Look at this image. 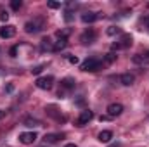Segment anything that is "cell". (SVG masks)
I'll use <instances>...</instances> for the list:
<instances>
[{
	"instance_id": "16",
	"label": "cell",
	"mask_w": 149,
	"mask_h": 147,
	"mask_svg": "<svg viewBox=\"0 0 149 147\" xmlns=\"http://www.w3.org/2000/svg\"><path fill=\"white\" fill-rule=\"evenodd\" d=\"M52 49H54V45H52L50 38H43L42 40V50H52Z\"/></svg>"
},
{
	"instance_id": "7",
	"label": "cell",
	"mask_w": 149,
	"mask_h": 147,
	"mask_svg": "<svg viewBox=\"0 0 149 147\" xmlns=\"http://www.w3.org/2000/svg\"><path fill=\"white\" fill-rule=\"evenodd\" d=\"M37 139H38V135L35 133V132H24V133H21V135H19V142H21V144H24V146L33 144Z\"/></svg>"
},
{
	"instance_id": "12",
	"label": "cell",
	"mask_w": 149,
	"mask_h": 147,
	"mask_svg": "<svg viewBox=\"0 0 149 147\" xmlns=\"http://www.w3.org/2000/svg\"><path fill=\"white\" fill-rule=\"evenodd\" d=\"M97 17H99V16H97V12H85V14H81V23L90 24V23H94Z\"/></svg>"
},
{
	"instance_id": "32",
	"label": "cell",
	"mask_w": 149,
	"mask_h": 147,
	"mask_svg": "<svg viewBox=\"0 0 149 147\" xmlns=\"http://www.w3.org/2000/svg\"><path fill=\"white\" fill-rule=\"evenodd\" d=\"M146 7H148V9H149V2H148V3H146Z\"/></svg>"
},
{
	"instance_id": "3",
	"label": "cell",
	"mask_w": 149,
	"mask_h": 147,
	"mask_svg": "<svg viewBox=\"0 0 149 147\" xmlns=\"http://www.w3.org/2000/svg\"><path fill=\"white\" fill-rule=\"evenodd\" d=\"M37 87L40 88V90H50L52 88V85H54V76H42V78H38L37 81Z\"/></svg>"
},
{
	"instance_id": "21",
	"label": "cell",
	"mask_w": 149,
	"mask_h": 147,
	"mask_svg": "<svg viewBox=\"0 0 149 147\" xmlns=\"http://www.w3.org/2000/svg\"><path fill=\"white\" fill-rule=\"evenodd\" d=\"M47 5H49V9H59V7H61V3H59V2H54V0H50Z\"/></svg>"
},
{
	"instance_id": "11",
	"label": "cell",
	"mask_w": 149,
	"mask_h": 147,
	"mask_svg": "<svg viewBox=\"0 0 149 147\" xmlns=\"http://www.w3.org/2000/svg\"><path fill=\"white\" fill-rule=\"evenodd\" d=\"M97 139H99V142H102V144H108V142L113 139V132H111V130H102V132L97 135Z\"/></svg>"
},
{
	"instance_id": "15",
	"label": "cell",
	"mask_w": 149,
	"mask_h": 147,
	"mask_svg": "<svg viewBox=\"0 0 149 147\" xmlns=\"http://www.w3.org/2000/svg\"><path fill=\"white\" fill-rule=\"evenodd\" d=\"M61 137H63L61 133H47L43 140H45V144H56V142H57Z\"/></svg>"
},
{
	"instance_id": "28",
	"label": "cell",
	"mask_w": 149,
	"mask_h": 147,
	"mask_svg": "<svg viewBox=\"0 0 149 147\" xmlns=\"http://www.w3.org/2000/svg\"><path fill=\"white\" fill-rule=\"evenodd\" d=\"M16 54H17V47H12V49H10V55L16 57Z\"/></svg>"
},
{
	"instance_id": "29",
	"label": "cell",
	"mask_w": 149,
	"mask_h": 147,
	"mask_svg": "<svg viewBox=\"0 0 149 147\" xmlns=\"http://www.w3.org/2000/svg\"><path fill=\"white\" fill-rule=\"evenodd\" d=\"M64 147H78V146H74V144H66Z\"/></svg>"
},
{
	"instance_id": "10",
	"label": "cell",
	"mask_w": 149,
	"mask_h": 147,
	"mask_svg": "<svg viewBox=\"0 0 149 147\" xmlns=\"http://www.w3.org/2000/svg\"><path fill=\"white\" fill-rule=\"evenodd\" d=\"M16 35V28L10 26V24H5L0 28V38H12Z\"/></svg>"
},
{
	"instance_id": "14",
	"label": "cell",
	"mask_w": 149,
	"mask_h": 147,
	"mask_svg": "<svg viewBox=\"0 0 149 147\" xmlns=\"http://www.w3.org/2000/svg\"><path fill=\"white\" fill-rule=\"evenodd\" d=\"M120 81H121V85H125V87H130V85L135 81V76H134V74H130V73H125V74H121Z\"/></svg>"
},
{
	"instance_id": "2",
	"label": "cell",
	"mask_w": 149,
	"mask_h": 147,
	"mask_svg": "<svg viewBox=\"0 0 149 147\" xmlns=\"http://www.w3.org/2000/svg\"><path fill=\"white\" fill-rule=\"evenodd\" d=\"M132 45V35H121V38H120V42H114L113 43V50H121V49H127V47H130Z\"/></svg>"
},
{
	"instance_id": "9",
	"label": "cell",
	"mask_w": 149,
	"mask_h": 147,
	"mask_svg": "<svg viewBox=\"0 0 149 147\" xmlns=\"http://www.w3.org/2000/svg\"><path fill=\"white\" fill-rule=\"evenodd\" d=\"M123 112V106L121 104H118V102H113L108 106V116L109 118H114V116H120Z\"/></svg>"
},
{
	"instance_id": "30",
	"label": "cell",
	"mask_w": 149,
	"mask_h": 147,
	"mask_svg": "<svg viewBox=\"0 0 149 147\" xmlns=\"http://www.w3.org/2000/svg\"><path fill=\"white\" fill-rule=\"evenodd\" d=\"M2 118H3V111H0V119H2Z\"/></svg>"
},
{
	"instance_id": "18",
	"label": "cell",
	"mask_w": 149,
	"mask_h": 147,
	"mask_svg": "<svg viewBox=\"0 0 149 147\" xmlns=\"http://www.w3.org/2000/svg\"><path fill=\"white\" fill-rule=\"evenodd\" d=\"M120 33H121V30H120L118 26H109V28H108V35H109V37H114V35H120Z\"/></svg>"
},
{
	"instance_id": "4",
	"label": "cell",
	"mask_w": 149,
	"mask_h": 147,
	"mask_svg": "<svg viewBox=\"0 0 149 147\" xmlns=\"http://www.w3.org/2000/svg\"><path fill=\"white\" fill-rule=\"evenodd\" d=\"M95 38H97V33H95L92 28H88V30H85V31L81 33L80 42H81L83 45H90V43H94V42H95Z\"/></svg>"
},
{
	"instance_id": "34",
	"label": "cell",
	"mask_w": 149,
	"mask_h": 147,
	"mask_svg": "<svg viewBox=\"0 0 149 147\" xmlns=\"http://www.w3.org/2000/svg\"><path fill=\"white\" fill-rule=\"evenodd\" d=\"M42 147H47V146H42Z\"/></svg>"
},
{
	"instance_id": "27",
	"label": "cell",
	"mask_w": 149,
	"mask_h": 147,
	"mask_svg": "<svg viewBox=\"0 0 149 147\" xmlns=\"http://www.w3.org/2000/svg\"><path fill=\"white\" fill-rule=\"evenodd\" d=\"M132 61L139 64V62H142V57H141V55H134V59H132Z\"/></svg>"
},
{
	"instance_id": "22",
	"label": "cell",
	"mask_w": 149,
	"mask_h": 147,
	"mask_svg": "<svg viewBox=\"0 0 149 147\" xmlns=\"http://www.w3.org/2000/svg\"><path fill=\"white\" fill-rule=\"evenodd\" d=\"M68 61H70L71 64H78V57H76V55H68Z\"/></svg>"
},
{
	"instance_id": "31",
	"label": "cell",
	"mask_w": 149,
	"mask_h": 147,
	"mask_svg": "<svg viewBox=\"0 0 149 147\" xmlns=\"http://www.w3.org/2000/svg\"><path fill=\"white\" fill-rule=\"evenodd\" d=\"M111 147H120V146H118V144H114V146H111Z\"/></svg>"
},
{
	"instance_id": "26",
	"label": "cell",
	"mask_w": 149,
	"mask_h": 147,
	"mask_svg": "<svg viewBox=\"0 0 149 147\" xmlns=\"http://www.w3.org/2000/svg\"><path fill=\"white\" fill-rule=\"evenodd\" d=\"M64 19H66V21H71V19H73V12H70V10H68V12H66V16H64Z\"/></svg>"
},
{
	"instance_id": "19",
	"label": "cell",
	"mask_w": 149,
	"mask_h": 147,
	"mask_svg": "<svg viewBox=\"0 0 149 147\" xmlns=\"http://www.w3.org/2000/svg\"><path fill=\"white\" fill-rule=\"evenodd\" d=\"M114 61H116V54H114V52L106 54V61H104L106 64H111V62H114Z\"/></svg>"
},
{
	"instance_id": "1",
	"label": "cell",
	"mask_w": 149,
	"mask_h": 147,
	"mask_svg": "<svg viewBox=\"0 0 149 147\" xmlns=\"http://www.w3.org/2000/svg\"><path fill=\"white\" fill-rule=\"evenodd\" d=\"M102 66V62L97 59V57H88L85 62H81V71H87V73H95L99 71Z\"/></svg>"
},
{
	"instance_id": "33",
	"label": "cell",
	"mask_w": 149,
	"mask_h": 147,
	"mask_svg": "<svg viewBox=\"0 0 149 147\" xmlns=\"http://www.w3.org/2000/svg\"><path fill=\"white\" fill-rule=\"evenodd\" d=\"M148 28H149V17H148Z\"/></svg>"
},
{
	"instance_id": "23",
	"label": "cell",
	"mask_w": 149,
	"mask_h": 147,
	"mask_svg": "<svg viewBox=\"0 0 149 147\" xmlns=\"http://www.w3.org/2000/svg\"><path fill=\"white\" fill-rule=\"evenodd\" d=\"M0 19H2V21H3V23H5V21H7V19H9V14H7V12H5V10H2V12H0Z\"/></svg>"
},
{
	"instance_id": "25",
	"label": "cell",
	"mask_w": 149,
	"mask_h": 147,
	"mask_svg": "<svg viewBox=\"0 0 149 147\" xmlns=\"http://www.w3.org/2000/svg\"><path fill=\"white\" fill-rule=\"evenodd\" d=\"M142 62H146V64H149V50L142 55Z\"/></svg>"
},
{
	"instance_id": "5",
	"label": "cell",
	"mask_w": 149,
	"mask_h": 147,
	"mask_svg": "<svg viewBox=\"0 0 149 147\" xmlns=\"http://www.w3.org/2000/svg\"><path fill=\"white\" fill-rule=\"evenodd\" d=\"M42 28H43V21H28L26 24H24V31L26 33H38V31H42Z\"/></svg>"
},
{
	"instance_id": "24",
	"label": "cell",
	"mask_w": 149,
	"mask_h": 147,
	"mask_svg": "<svg viewBox=\"0 0 149 147\" xmlns=\"http://www.w3.org/2000/svg\"><path fill=\"white\" fill-rule=\"evenodd\" d=\"M42 69H43V66H37V68H33V69H31V73H33V74H40V73H42Z\"/></svg>"
},
{
	"instance_id": "20",
	"label": "cell",
	"mask_w": 149,
	"mask_h": 147,
	"mask_svg": "<svg viewBox=\"0 0 149 147\" xmlns=\"http://www.w3.org/2000/svg\"><path fill=\"white\" fill-rule=\"evenodd\" d=\"M21 5H23V2H21V0H12V2H10V7H12L14 10H19V9H21Z\"/></svg>"
},
{
	"instance_id": "6",
	"label": "cell",
	"mask_w": 149,
	"mask_h": 147,
	"mask_svg": "<svg viewBox=\"0 0 149 147\" xmlns=\"http://www.w3.org/2000/svg\"><path fill=\"white\" fill-rule=\"evenodd\" d=\"M92 118H94V112L90 109L81 111L80 116H78V119H76V125L78 126H85V125H88V121H92Z\"/></svg>"
},
{
	"instance_id": "8",
	"label": "cell",
	"mask_w": 149,
	"mask_h": 147,
	"mask_svg": "<svg viewBox=\"0 0 149 147\" xmlns=\"http://www.w3.org/2000/svg\"><path fill=\"white\" fill-rule=\"evenodd\" d=\"M74 85H76V81H74L73 78H64V80L61 81V90H59V97H63L66 90H73Z\"/></svg>"
},
{
	"instance_id": "17",
	"label": "cell",
	"mask_w": 149,
	"mask_h": 147,
	"mask_svg": "<svg viewBox=\"0 0 149 147\" xmlns=\"http://www.w3.org/2000/svg\"><path fill=\"white\" fill-rule=\"evenodd\" d=\"M23 123H24L26 126H40V121H38V119H33V118H26Z\"/></svg>"
},
{
	"instance_id": "13",
	"label": "cell",
	"mask_w": 149,
	"mask_h": 147,
	"mask_svg": "<svg viewBox=\"0 0 149 147\" xmlns=\"http://www.w3.org/2000/svg\"><path fill=\"white\" fill-rule=\"evenodd\" d=\"M66 47H68V38H59V40L54 43V49H52V50H54V52H61V50H64Z\"/></svg>"
}]
</instances>
